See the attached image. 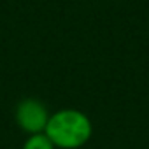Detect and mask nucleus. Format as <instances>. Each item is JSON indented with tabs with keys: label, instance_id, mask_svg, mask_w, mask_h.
<instances>
[{
	"label": "nucleus",
	"instance_id": "nucleus-2",
	"mask_svg": "<svg viewBox=\"0 0 149 149\" xmlns=\"http://www.w3.org/2000/svg\"><path fill=\"white\" fill-rule=\"evenodd\" d=\"M49 116L51 112L47 111V107L37 98H23L14 109V121L18 128L26 135L44 133Z\"/></svg>",
	"mask_w": 149,
	"mask_h": 149
},
{
	"label": "nucleus",
	"instance_id": "nucleus-4",
	"mask_svg": "<svg viewBox=\"0 0 149 149\" xmlns=\"http://www.w3.org/2000/svg\"><path fill=\"white\" fill-rule=\"evenodd\" d=\"M147 26H149V23H147Z\"/></svg>",
	"mask_w": 149,
	"mask_h": 149
},
{
	"label": "nucleus",
	"instance_id": "nucleus-1",
	"mask_svg": "<svg viewBox=\"0 0 149 149\" xmlns=\"http://www.w3.org/2000/svg\"><path fill=\"white\" fill-rule=\"evenodd\" d=\"M44 133L56 149H81L93 135V123L79 109H60L49 116Z\"/></svg>",
	"mask_w": 149,
	"mask_h": 149
},
{
	"label": "nucleus",
	"instance_id": "nucleus-3",
	"mask_svg": "<svg viewBox=\"0 0 149 149\" xmlns=\"http://www.w3.org/2000/svg\"><path fill=\"white\" fill-rule=\"evenodd\" d=\"M21 149H56V147L53 146V142L46 133H33L26 135Z\"/></svg>",
	"mask_w": 149,
	"mask_h": 149
}]
</instances>
